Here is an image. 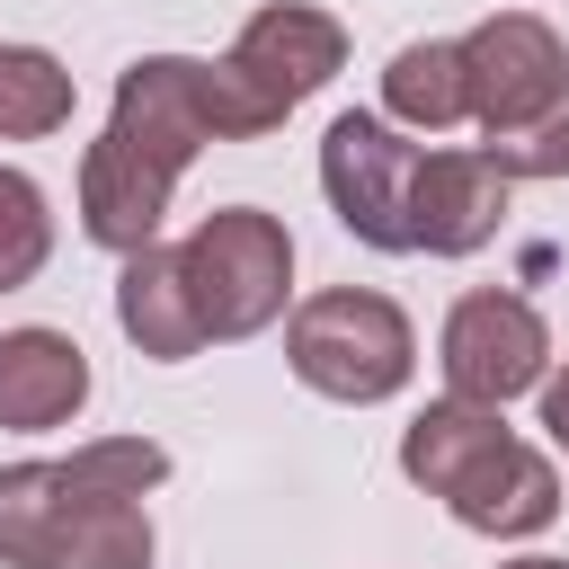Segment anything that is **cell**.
Listing matches in <instances>:
<instances>
[{
	"label": "cell",
	"mask_w": 569,
	"mask_h": 569,
	"mask_svg": "<svg viewBox=\"0 0 569 569\" xmlns=\"http://www.w3.org/2000/svg\"><path fill=\"white\" fill-rule=\"evenodd\" d=\"M284 356L293 373L320 391V400H347V409H373L409 382L418 365V338H409V311L373 284H329L311 293L293 320H284Z\"/></svg>",
	"instance_id": "obj_4"
},
{
	"label": "cell",
	"mask_w": 569,
	"mask_h": 569,
	"mask_svg": "<svg viewBox=\"0 0 569 569\" xmlns=\"http://www.w3.org/2000/svg\"><path fill=\"white\" fill-rule=\"evenodd\" d=\"M107 133L133 142L160 169H187L204 142H222V124H213V71L196 53H142V62H124Z\"/></svg>",
	"instance_id": "obj_9"
},
{
	"label": "cell",
	"mask_w": 569,
	"mask_h": 569,
	"mask_svg": "<svg viewBox=\"0 0 569 569\" xmlns=\"http://www.w3.org/2000/svg\"><path fill=\"white\" fill-rule=\"evenodd\" d=\"M507 169L489 151H418V187H409V249L427 258H471L498 240L507 222Z\"/></svg>",
	"instance_id": "obj_10"
},
{
	"label": "cell",
	"mask_w": 569,
	"mask_h": 569,
	"mask_svg": "<svg viewBox=\"0 0 569 569\" xmlns=\"http://www.w3.org/2000/svg\"><path fill=\"white\" fill-rule=\"evenodd\" d=\"M489 160H498L507 178H569V98H560V107H542L533 124L498 133V142H489Z\"/></svg>",
	"instance_id": "obj_17"
},
{
	"label": "cell",
	"mask_w": 569,
	"mask_h": 569,
	"mask_svg": "<svg viewBox=\"0 0 569 569\" xmlns=\"http://www.w3.org/2000/svg\"><path fill=\"white\" fill-rule=\"evenodd\" d=\"M507 569H569V560H507Z\"/></svg>",
	"instance_id": "obj_19"
},
{
	"label": "cell",
	"mask_w": 569,
	"mask_h": 569,
	"mask_svg": "<svg viewBox=\"0 0 569 569\" xmlns=\"http://www.w3.org/2000/svg\"><path fill=\"white\" fill-rule=\"evenodd\" d=\"M462 89H471V124L498 142L569 98V53L533 9H498L462 36Z\"/></svg>",
	"instance_id": "obj_8"
},
{
	"label": "cell",
	"mask_w": 569,
	"mask_h": 569,
	"mask_svg": "<svg viewBox=\"0 0 569 569\" xmlns=\"http://www.w3.org/2000/svg\"><path fill=\"white\" fill-rule=\"evenodd\" d=\"M445 400H480V409H507L516 391H533L551 373V329L525 293H462L445 311Z\"/></svg>",
	"instance_id": "obj_7"
},
{
	"label": "cell",
	"mask_w": 569,
	"mask_h": 569,
	"mask_svg": "<svg viewBox=\"0 0 569 569\" xmlns=\"http://www.w3.org/2000/svg\"><path fill=\"white\" fill-rule=\"evenodd\" d=\"M382 116H391V124H418V133L462 124V116H471V89H462V44H445V36L400 44V53H391V71H382Z\"/></svg>",
	"instance_id": "obj_14"
},
{
	"label": "cell",
	"mask_w": 569,
	"mask_h": 569,
	"mask_svg": "<svg viewBox=\"0 0 569 569\" xmlns=\"http://www.w3.org/2000/svg\"><path fill=\"white\" fill-rule=\"evenodd\" d=\"M116 329H124L151 365H178V356H196V347H204L196 302H187V267H178V249L142 240V249L124 258V276H116Z\"/></svg>",
	"instance_id": "obj_13"
},
{
	"label": "cell",
	"mask_w": 569,
	"mask_h": 569,
	"mask_svg": "<svg viewBox=\"0 0 569 569\" xmlns=\"http://www.w3.org/2000/svg\"><path fill=\"white\" fill-rule=\"evenodd\" d=\"M71 124V71L44 44H0V142H36Z\"/></svg>",
	"instance_id": "obj_15"
},
{
	"label": "cell",
	"mask_w": 569,
	"mask_h": 569,
	"mask_svg": "<svg viewBox=\"0 0 569 569\" xmlns=\"http://www.w3.org/2000/svg\"><path fill=\"white\" fill-rule=\"evenodd\" d=\"M89 400V356L62 329H9L0 338V427H62Z\"/></svg>",
	"instance_id": "obj_12"
},
{
	"label": "cell",
	"mask_w": 569,
	"mask_h": 569,
	"mask_svg": "<svg viewBox=\"0 0 569 569\" xmlns=\"http://www.w3.org/2000/svg\"><path fill=\"white\" fill-rule=\"evenodd\" d=\"M542 427H551V445L569 453V365H560V373H542Z\"/></svg>",
	"instance_id": "obj_18"
},
{
	"label": "cell",
	"mask_w": 569,
	"mask_h": 569,
	"mask_svg": "<svg viewBox=\"0 0 569 569\" xmlns=\"http://www.w3.org/2000/svg\"><path fill=\"white\" fill-rule=\"evenodd\" d=\"M204 71H213V124H222V142H258V133H276L320 80L347 71V27H338L329 9L276 0V9H258V18L240 27V44H231L222 62H204Z\"/></svg>",
	"instance_id": "obj_3"
},
{
	"label": "cell",
	"mask_w": 569,
	"mask_h": 569,
	"mask_svg": "<svg viewBox=\"0 0 569 569\" xmlns=\"http://www.w3.org/2000/svg\"><path fill=\"white\" fill-rule=\"evenodd\" d=\"M169 480L151 436H98L62 462L0 471V560L9 569H151L142 498Z\"/></svg>",
	"instance_id": "obj_1"
},
{
	"label": "cell",
	"mask_w": 569,
	"mask_h": 569,
	"mask_svg": "<svg viewBox=\"0 0 569 569\" xmlns=\"http://www.w3.org/2000/svg\"><path fill=\"white\" fill-rule=\"evenodd\" d=\"M44 258H53V213H44V187H36L27 169H0V293H18Z\"/></svg>",
	"instance_id": "obj_16"
},
{
	"label": "cell",
	"mask_w": 569,
	"mask_h": 569,
	"mask_svg": "<svg viewBox=\"0 0 569 569\" xmlns=\"http://www.w3.org/2000/svg\"><path fill=\"white\" fill-rule=\"evenodd\" d=\"M400 471L427 498H445L453 525L498 533V542L542 533L560 516V471L480 400H427L409 418V436H400Z\"/></svg>",
	"instance_id": "obj_2"
},
{
	"label": "cell",
	"mask_w": 569,
	"mask_h": 569,
	"mask_svg": "<svg viewBox=\"0 0 569 569\" xmlns=\"http://www.w3.org/2000/svg\"><path fill=\"white\" fill-rule=\"evenodd\" d=\"M169 187H178V169H160V160H142L133 142L98 133V142L80 151V231H89L98 249L133 258L142 240H160Z\"/></svg>",
	"instance_id": "obj_11"
},
{
	"label": "cell",
	"mask_w": 569,
	"mask_h": 569,
	"mask_svg": "<svg viewBox=\"0 0 569 569\" xmlns=\"http://www.w3.org/2000/svg\"><path fill=\"white\" fill-rule=\"evenodd\" d=\"M320 187L338 204V222L365 240V249H409V187H418V142H400L391 116H365L347 107L329 133H320Z\"/></svg>",
	"instance_id": "obj_6"
},
{
	"label": "cell",
	"mask_w": 569,
	"mask_h": 569,
	"mask_svg": "<svg viewBox=\"0 0 569 569\" xmlns=\"http://www.w3.org/2000/svg\"><path fill=\"white\" fill-rule=\"evenodd\" d=\"M178 267H187V302H196V329H204V338H258V329L284 311L293 240H284L276 213L222 204V213H204V222L178 240Z\"/></svg>",
	"instance_id": "obj_5"
}]
</instances>
